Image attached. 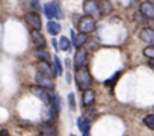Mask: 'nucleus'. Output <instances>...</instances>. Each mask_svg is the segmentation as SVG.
Returning a JSON list of instances; mask_svg holds the SVG:
<instances>
[{
	"instance_id": "obj_20",
	"label": "nucleus",
	"mask_w": 154,
	"mask_h": 136,
	"mask_svg": "<svg viewBox=\"0 0 154 136\" xmlns=\"http://www.w3.org/2000/svg\"><path fill=\"white\" fill-rule=\"evenodd\" d=\"M47 32L50 35H57L60 32V24L59 23H54V21H48L47 23Z\"/></svg>"
},
{
	"instance_id": "obj_21",
	"label": "nucleus",
	"mask_w": 154,
	"mask_h": 136,
	"mask_svg": "<svg viewBox=\"0 0 154 136\" xmlns=\"http://www.w3.org/2000/svg\"><path fill=\"white\" fill-rule=\"evenodd\" d=\"M53 70H54V73L56 74H62L63 73V66H62V60L57 57V56H54L53 57Z\"/></svg>"
},
{
	"instance_id": "obj_5",
	"label": "nucleus",
	"mask_w": 154,
	"mask_h": 136,
	"mask_svg": "<svg viewBox=\"0 0 154 136\" xmlns=\"http://www.w3.org/2000/svg\"><path fill=\"white\" fill-rule=\"evenodd\" d=\"M30 92L36 97V98H39L44 104H50V101H51V92L50 91H47V89H44V88H41V86H32L30 88Z\"/></svg>"
},
{
	"instance_id": "obj_9",
	"label": "nucleus",
	"mask_w": 154,
	"mask_h": 136,
	"mask_svg": "<svg viewBox=\"0 0 154 136\" xmlns=\"http://www.w3.org/2000/svg\"><path fill=\"white\" fill-rule=\"evenodd\" d=\"M36 68H38V73L45 74V76H48V77H51V79L56 76V73H54V70H53V65H50V62H42V60H39V62L36 63Z\"/></svg>"
},
{
	"instance_id": "obj_11",
	"label": "nucleus",
	"mask_w": 154,
	"mask_h": 136,
	"mask_svg": "<svg viewBox=\"0 0 154 136\" xmlns=\"http://www.w3.org/2000/svg\"><path fill=\"white\" fill-rule=\"evenodd\" d=\"M146 20L154 18V5L151 2H142L140 3V11H139Z\"/></svg>"
},
{
	"instance_id": "obj_8",
	"label": "nucleus",
	"mask_w": 154,
	"mask_h": 136,
	"mask_svg": "<svg viewBox=\"0 0 154 136\" xmlns=\"http://www.w3.org/2000/svg\"><path fill=\"white\" fill-rule=\"evenodd\" d=\"M30 38H32V42H33L35 48H45L47 41H45L44 35L39 30H30Z\"/></svg>"
},
{
	"instance_id": "obj_27",
	"label": "nucleus",
	"mask_w": 154,
	"mask_h": 136,
	"mask_svg": "<svg viewBox=\"0 0 154 136\" xmlns=\"http://www.w3.org/2000/svg\"><path fill=\"white\" fill-rule=\"evenodd\" d=\"M134 17H136L134 20H136L137 23H143V21H145V20H143V15H142L140 12H136V15H134Z\"/></svg>"
},
{
	"instance_id": "obj_6",
	"label": "nucleus",
	"mask_w": 154,
	"mask_h": 136,
	"mask_svg": "<svg viewBox=\"0 0 154 136\" xmlns=\"http://www.w3.org/2000/svg\"><path fill=\"white\" fill-rule=\"evenodd\" d=\"M35 80H36V85H38V86H41V88H44V89H47V91H50V92L54 89V80H53L51 77L45 76V74L36 73Z\"/></svg>"
},
{
	"instance_id": "obj_22",
	"label": "nucleus",
	"mask_w": 154,
	"mask_h": 136,
	"mask_svg": "<svg viewBox=\"0 0 154 136\" xmlns=\"http://www.w3.org/2000/svg\"><path fill=\"white\" fill-rule=\"evenodd\" d=\"M143 124L149 130H154V115H145L143 116Z\"/></svg>"
},
{
	"instance_id": "obj_4",
	"label": "nucleus",
	"mask_w": 154,
	"mask_h": 136,
	"mask_svg": "<svg viewBox=\"0 0 154 136\" xmlns=\"http://www.w3.org/2000/svg\"><path fill=\"white\" fill-rule=\"evenodd\" d=\"M24 20H26L27 26H29L32 30H39L41 26H42L41 17H39V14L35 12V11H33V12H27V14L24 15Z\"/></svg>"
},
{
	"instance_id": "obj_19",
	"label": "nucleus",
	"mask_w": 154,
	"mask_h": 136,
	"mask_svg": "<svg viewBox=\"0 0 154 136\" xmlns=\"http://www.w3.org/2000/svg\"><path fill=\"white\" fill-rule=\"evenodd\" d=\"M69 47H71V41L66 36H60L59 42H57V48L62 51H66V50H69Z\"/></svg>"
},
{
	"instance_id": "obj_1",
	"label": "nucleus",
	"mask_w": 154,
	"mask_h": 136,
	"mask_svg": "<svg viewBox=\"0 0 154 136\" xmlns=\"http://www.w3.org/2000/svg\"><path fill=\"white\" fill-rule=\"evenodd\" d=\"M74 80H75V85L82 92L89 89L91 85H92V76H91V71L89 68L85 65V66H80V68H75V73H74Z\"/></svg>"
},
{
	"instance_id": "obj_33",
	"label": "nucleus",
	"mask_w": 154,
	"mask_h": 136,
	"mask_svg": "<svg viewBox=\"0 0 154 136\" xmlns=\"http://www.w3.org/2000/svg\"><path fill=\"white\" fill-rule=\"evenodd\" d=\"M39 136H41V134H39Z\"/></svg>"
},
{
	"instance_id": "obj_23",
	"label": "nucleus",
	"mask_w": 154,
	"mask_h": 136,
	"mask_svg": "<svg viewBox=\"0 0 154 136\" xmlns=\"http://www.w3.org/2000/svg\"><path fill=\"white\" fill-rule=\"evenodd\" d=\"M143 54L149 59V60H154V45H148L143 48Z\"/></svg>"
},
{
	"instance_id": "obj_32",
	"label": "nucleus",
	"mask_w": 154,
	"mask_h": 136,
	"mask_svg": "<svg viewBox=\"0 0 154 136\" xmlns=\"http://www.w3.org/2000/svg\"><path fill=\"white\" fill-rule=\"evenodd\" d=\"M71 136H74V134H71Z\"/></svg>"
},
{
	"instance_id": "obj_25",
	"label": "nucleus",
	"mask_w": 154,
	"mask_h": 136,
	"mask_svg": "<svg viewBox=\"0 0 154 136\" xmlns=\"http://www.w3.org/2000/svg\"><path fill=\"white\" fill-rule=\"evenodd\" d=\"M118 77H119V73L113 74V76H112V77H110L109 80H106V82H104V85H106V86H112V85H113V83H115V82L118 80Z\"/></svg>"
},
{
	"instance_id": "obj_15",
	"label": "nucleus",
	"mask_w": 154,
	"mask_h": 136,
	"mask_svg": "<svg viewBox=\"0 0 154 136\" xmlns=\"http://www.w3.org/2000/svg\"><path fill=\"white\" fill-rule=\"evenodd\" d=\"M56 11H57V8L54 6V3H45V6H44V14H45V17H47L48 20L56 18Z\"/></svg>"
},
{
	"instance_id": "obj_28",
	"label": "nucleus",
	"mask_w": 154,
	"mask_h": 136,
	"mask_svg": "<svg viewBox=\"0 0 154 136\" xmlns=\"http://www.w3.org/2000/svg\"><path fill=\"white\" fill-rule=\"evenodd\" d=\"M51 44H53V47H54L56 50H59V48H57V41H56V39H51Z\"/></svg>"
},
{
	"instance_id": "obj_10",
	"label": "nucleus",
	"mask_w": 154,
	"mask_h": 136,
	"mask_svg": "<svg viewBox=\"0 0 154 136\" xmlns=\"http://www.w3.org/2000/svg\"><path fill=\"white\" fill-rule=\"evenodd\" d=\"M95 103V92L89 88L82 92V106L83 107H91Z\"/></svg>"
},
{
	"instance_id": "obj_16",
	"label": "nucleus",
	"mask_w": 154,
	"mask_h": 136,
	"mask_svg": "<svg viewBox=\"0 0 154 136\" xmlns=\"http://www.w3.org/2000/svg\"><path fill=\"white\" fill-rule=\"evenodd\" d=\"M86 42H88V35H85V33H79V35L74 38L72 45H74L75 48H82Z\"/></svg>"
},
{
	"instance_id": "obj_12",
	"label": "nucleus",
	"mask_w": 154,
	"mask_h": 136,
	"mask_svg": "<svg viewBox=\"0 0 154 136\" xmlns=\"http://www.w3.org/2000/svg\"><path fill=\"white\" fill-rule=\"evenodd\" d=\"M39 134L41 136H57V128L53 124L48 122H42L39 125Z\"/></svg>"
},
{
	"instance_id": "obj_18",
	"label": "nucleus",
	"mask_w": 154,
	"mask_h": 136,
	"mask_svg": "<svg viewBox=\"0 0 154 136\" xmlns=\"http://www.w3.org/2000/svg\"><path fill=\"white\" fill-rule=\"evenodd\" d=\"M35 56L39 60H42V62H50V53L45 48H36L35 50Z\"/></svg>"
},
{
	"instance_id": "obj_26",
	"label": "nucleus",
	"mask_w": 154,
	"mask_h": 136,
	"mask_svg": "<svg viewBox=\"0 0 154 136\" xmlns=\"http://www.w3.org/2000/svg\"><path fill=\"white\" fill-rule=\"evenodd\" d=\"M30 5H32V8L35 9V12H38V11L41 9V5H39V0H30Z\"/></svg>"
},
{
	"instance_id": "obj_24",
	"label": "nucleus",
	"mask_w": 154,
	"mask_h": 136,
	"mask_svg": "<svg viewBox=\"0 0 154 136\" xmlns=\"http://www.w3.org/2000/svg\"><path fill=\"white\" fill-rule=\"evenodd\" d=\"M68 104L71 110H75V97L74 94H68Z\"/></svg>"
},
{
	"instance_id": "obj_30",
	"label": "nucleus",
	"mask_w": 154,
	"mask_h": 136,
	"mask_svg": "<svg viewBox=\"0 0 154 136\" xmlns=\"http://www.w3.org/2000/svg\"><path fill=\"white\" fill-rule=\"evenodd\" d=\"M149 66H151V68H154V60H149Z\"/></svg>"
},
{
	"instance_id": "obj_31",
	"label": "nucleus",
	"mask_w": 154,
	"mask_h": 136,
	"mask_svg": "<svg viewBox=\"0 0 154 136\" xmlns=\"http://www.w3.org/2000/svg\"><path fill=\"white\" fill-rule=\"evenodd\" d=\"M83 136H89V131H86V133H83Z\"/></svg>"
},
{
	"instance_id": "obj_14",
	"label": "nucleus",
	"mask_w": 154,
	"mask_h": 136,
	"mask_svg": "<svg viewBox=\"0 0 154 136\" xmlns=\"http://www.w3.org/2000/svg\"><path fill=\"white\" fill-rule=\"evenodd\" d=\"M97 5H98V9H100L101 15H109L113 11V6L110 3V0H98Z\"/></svg>"
},
{
	"instance_id": "obj_3",
	"label": "nucleus",
	"mask_w": 154,
	"mask_h": 136,
	"mask_svg": "<svg viewBox=\"0 0 154 136\" xmlns=\"http://www.w3.org/2000/svg\"><path fill=\"white\" fill-rule=\"evenodd\" d=\"M77 29H79L80 33L89 35L91 32L95 30V20L91 17H82L79 20V23H77Z\"/></svg>"
},
{
	"instance_id": "obj_17",
	"label": "nucleus",
	"mask_w": 154,
	"mask_h": 136,
	"mask_svg": "<svg viewBox=\"0 0 154 136\" xmlns=\"http://www.w3.org/2000/svg\"><path fill=\"white\" fill-rule=\"evenodd\" d=\"M77 125H79V130L82 133H86L91 128V122H89L88 118H79V119H77Z\"/></svg>"
},
{
	"instance_id": "obj_7",
	"label": "nucleus",
	"mask_w": 154,
	"mask_h": 136,
	"mask_svg": "<svg viewBox=\"0 0 154 136\" xmlns=\"http://www.w3.org/2000/svg\"><path fill=\"white\" fill-rule=\"evenodd\" d=\"M86 60H88V51L85 48H77V51L74 54V68L85 66Z\"/></svg>"
},
{
	"instance_id": "obj_13",
	"label": "nucleus",
	"mask_w": 154,
	"mask_h": 136,
	"mask_svg": "<svg viewBox=\"0 0 154 136\" xmlns=\"http://www.w3.org/2000/svg\"><path fill=\"white\" fill-rule=\"evenodd\" d=\"M139 38L148 44H152L154 45V29H149V27H143L139 33Z\"/></svg>"
},
{
	"instance_id": "obj_2",
	"label": "nucleus",
	"mask_w": 154,
	"mask_h": 136,
	"mask_svg": "<svg viewBox=\"0 0 154 136\" xmlns=\"http://www.w3.org/2000/svg\"><path fill=\"white\" fill-rule=\"evenodd\" d=\"M82 8H83V12L86 14V17H91L94 20H97V18L101 17L100 9H98V5H97L95 0H85Z\"/></svg>"
},
{
	"instance_id": "obj_29",
	"label": "nucleus",
	"mask_w": 154,
	"mask_h": 136,
	"mask_svg": "<svg viewBox=\"0 0 154 136\" xmlns=\"http://www.w3.org/2000/svg\"><path fill=\"white\" fill-rule=\"evenodd\" d=\"M0 136H8V130H0Z\"/></svg>"
}]
</instances>
